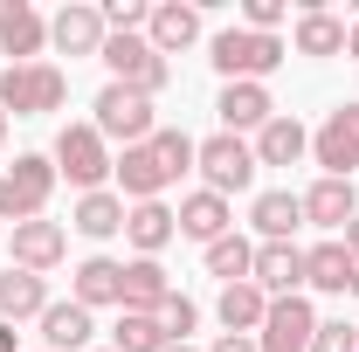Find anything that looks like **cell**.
Here are the masks:
<instances>
[{
  "mask_svg": "<svg viewBox=\"0 0 359 352\" xmlns=\"http://www.w3.org/2000/svg\"><path fill=\"white\" fill-rule=\"evenodd\" d=\"M69 104V76L55 69V62H7L0 69V111H14V118H48V111H62Z\"/></svg>",
  "mask_w": 359,
  "mask_h": 352,
  "instance_id": "6da1fadb",
  "label": "cell"
},
{
  "mask_svg": "<svg viewBox=\"0 0 359 352\" xmlns=\"http://www.w3.org/2000/svg\"><path fill=\"white\" fill-rule=\"evenodd\" d=\"M194 173H201V187L208 194H249L256 187V145L249 138H235V132H215V138H201L194 145Z\"/></svg>",
  "mask_w": 359,
  "mask_h": 352,
  "instance_id": "7a4b0ae2",
  "label": "cell"
},
{
  "mask_svg": "<svg viewBox=\"0 0 359 352\" xmlns=\"http://www.w3.org/2000/svg\"><path fill=\"white\" fill-rule=\"evenodd\" d=\"M55 159L48 152H21L7 173H0V221H42V208H48V194H55Z\"/></svg>",
  "mask_w": 359,
  "mask_h": 352,
  "instance_id": "3957f363",
  "label": "cell"
},
{
  "mask_svg": "<svg viewBox=\"0 0 359 352\" xmlns=\"http://www.w3.org/2000/svg\"><path fill=\"white\" fill-rule=\"evenodd\" d=\"M283 55H290V48L276 42V35H249V28H222V35L208 42V62L222 69V83H263Z\"/></svg>",
  "mask_w": 359,
  "mask_h": 352,
  "instance_id": "277c9868",
  "label": "cell"
},
{
  "mask_svg": "<svg viewBox=\"0 0 359 352\" xmlns=\"http://www.w3.org/2000/svg\"><path fill=\"white\" fill-rule=\"evenodd\" d=\"M48 159H55V173L69 180L76 194H97V187L111 180V166H118L97 125H62V132H55V152H48Z\"/></svg>",
  "mask_w": 359,
  "mask_h": 352,
  "instance_id": "5b68a950",
  "label": "cell"
},
{
  "mask_svg": "<svg viewBox=\"0 0 359 352\" xmlns=\"http://www.w3.org/2000/svg\"><path fill=\"white\" fill-rule=\"evenodd\" d=\"M90 125L104 132V145L118 138V145H145V138L159 132V111H152V97H138V90H125V83H104L97 97H90Z\"/></svg>",
  "mask_w": 359,
  "mask_h": 352,
  "instance_id": "8992f818",
  "label": "cell"
},
{
  "mask_svg": "<svg viewBox=\"0 0 359 352\" xmlns=\"http://www.w3.org/2000/svg\"><path fill=\"white\" fill-rule=\"evenodd\" d=\"M104 69H111V83L138 90V97H159V90L173 83V62L145 42V35H111L104 42Z\"/></svg>",
  "mask_w": 359,
  "mask_h": 352,
  "instance_id": "52a82bcc",
  "label": "cell"
},
{
  "mask_svg": "<svg viewBox=\"0 0 359 352\" xmlns=\"http://www.w3.org/2000/svg\"><path fill=\"white\" fill-rule=\"evenodd\" d=\"M111 173H118L125 208H138V201H159V194L180 180V166L159 152V138H145V145H125V152H118V166H111Z\"/></svg>",
  "mask_w": 359,
  "mask_h": 352,
  "instance_id": "ba28073f",
  "label": "cell"
},
{
  "mask_svg": "<svg viewBox=\"0 0 359 352\" xmlns=\"http://www.w3.org/2000/svg\"><path fill=\"white\" fill-rule=\"evenodd\" d=\"M311 159L325 166V180H353L359 173V104L325 111V125L311 132Z\"/></svg>",
  "mask_w": 359,
  "mask_h": 352,
  "instance_id": "9c48e42d",
  "label": "cell"
},
{
  "mask_svg": "<svg viewBox=\"0 0 359 352\" xmlns=\"http://www.w3.org/2000/svg\"><path fill=\"white\" fill-rule=\"evenodd\" d=\"M318 339V311L311 297L297 290V297H269V318H263V332H256V352H311Z\"/></svg>",
  "mask_w": 359,
  "mask_h": 352,
  "instance_id": "30bf717a",
  "label": "cell"
},
{
  "mask_svg": "<svg viewBox=\"0 0 359 352\" xmlns=\"http://www.w3.org/2000/svg\"><path fill=\"white\" fill-rule=\"evenodd\" d=\"M7 256H14V269H35V276H48V269L69 256V228L62 221H21L14 228V242H7Z\"/></svg>",
  "mask_w": 359,
  "mask_h": 352,
  "instance_id": "8fae6325",
  "label": "cell"
},
{
  "mask_svg": "<svg viewBox=\"0 0 359 352\" xmlns=\"http://www.w3.org/2000/svg\"><path fill=\"white\" fill-rule=\"evenodd\" d=\"M104 42H111V28H104V7H90V0H69L48 21V48H62V55H104Z\"/></svg>",
  "mask_w": 359,
  "mask_h": 352,
  "instance_id": "7c38bea8",
  "label": "cell"
},
{
  "mask_svg": "<svg viewBox=\"0 0 359 352\" xmlns=\"http://www.w3.org/2000/svg\"><path fill=\"white\" fill-rule=\"evenodd\" d=\"M249 283H256L263 297H297V290H304V249H297V242H256Z\"/></svg>",
  "mask_w": 359,
  "mask_h": 352,
  "instance_id": "4fadbf2b",
  "label": "cell"
},
{
  "mask_svg": "<svg viewBox=\"0 0 359 352\" xmlns=\"http://www.w3.org/2000/svg\"><path fill=\"white\" fill-rule=\"evenodd\" d=\"M173 221H180V235H187V242H201V249H208V242H222V235H235V208H228L222 194H208V187H194V194L173 208Z\"/></svg>",
  "mask_w": 359,
  "mask_h": 352,
  "instance_id": "5bb4252c",
  "label": "cell"
},
{
  "mask_svg": "<svg viewBox=\"0 0 359 352\" xmlns=\"http://www.w3.org/2000/svg\"><path fill=\"white\" fill-rule=\"evenodd\" d=\"M42 48H48V21L28 0H0V55H14V69H21V62H35Z\"/></svg>",
  "mask_w": 359,
  "mask_h": 352,
  "instance_id": "9a60e30c",
  "label": "cell"
},
{
  "mask_svg": "<svg viewBox=\"0 0 359 352\" xmlns=\"http://www.w3.org/2000/svg\"><path fill=\"white\" fill-rule=\"evenodd\" d=\"M145 42L159 48V55L194 48V42H201V7H187V0H159V7L145 14Z\"/></svg>",
  "mask_w": 359,
  "mask_h": 352,
  "instance_id": "2e32d148",
  "label": "cell"
},
{
  "mask_svg": "<svg viewBox=\"0 0 359 352\" xmlns=\"http://www.w3.org/2000/svg\"><path fill=\"white\" fill-rule=\"evenodd\" d=\"M297 201H304V221H311V228H325V235H339V228L359 215L353 180H311V187H304Z\"/></svg>",
  "mask_w": 359,
  "mask_h": 352,
  "instance_id": "e0dca14e",
  "label": "cell"
},
{
  "mask_svg": "<svg viewBox=\"0 0 359 352\" xmlns=\"http://www.w3.org/2000/svg\"><path fill=\"white\" fill-rule=\"evenodd\" d=\"M353 276H359V263L346 256L339 235L318 242V249H304V283H311V290H325V297H353Z\"/></svg>",
  "mask_w": 359,
  "mask_h": 352,
  "instance_id": "ac0fdd59",
  "label": "cell"
},
{
  "mask_svg": "<svg viewBox=\"0 0 359 352\" xmlns=\"http://www.w3.org/2000/svg\"><path fill=\"white\" fill-rule=\"evenodd\" d=\"M69 297L83 311L97 304H125V263H111V256H90V263L69 269Z\"/></svg>",
  "mask_w": 359,
  "mask_h": 352,
  "instance_id": "d6986e66",
  "label": "cell"
},
{
  "mask_svg": "<svg viewBox=\"0 0 359 352\" xmlns=\"http://www.w3.org/2000/svg\"><path fill=\"white\" fill-rule=\"evenodd\" d=\"M215 111H222V132H263L269 118H276V104H269V90L263 83H222V104H215Z\"/></svg>",
  "mask_w": 359,
  "mask_h": 352,
  "instance_id": "ffe728a7",
  "label": "cell"
},
{
  "mask_svg": "<svg viewBox=\"0 0 359 352\" xmlns=\"http://www.w3.org/2000/svg\"><path fill=\"white\" fill-rule=\"evenodd\" d=\"M48 311V276L35 269H0V325H21V318H42Z\"/></svg>",
  "mask_w": 359,
  "mask_h": 352,
  "instance_id": "44dd1931",
  "label": "cell"
},
{
  "mask_svg": "<svg viewBox=\"0 0 359 352\" xmlns=\"http://www.w3.org/2000/svg\"><path fill=\"white\" fill-rule=\"evenodd\" d=\"M249 221H256V235H263V242H290V235L304 228V201H297L290 187H269V194L249 201Z\"/></svg>",
  "mask_w": 359,
  "mask_h": 352,
  "instance_id": "7402d4cb",
  "label": "cell"
},
{
  "mask_svg": "<svg viewBox=\"0 0 359 352\" xmlns=\"http://www.w3.org/2000/svg\"><path fill=\"white\" fill-rule=\"evenodd\" d=\"M35 325H42V346L48 352H90V332H97V318H90L76 297H69V304H48Z\"/></svg>",
  "mask_w": 359,
  "mask_h": 352,
  "instance_id": "603a6c76",
  "label": "cell"
},
{
  "mask_svg": "<svg viewBox=\"0 0 359 352\" xmlns=\"http://www.w3.org/2000/svg\"><path fill=\"white\" fill-rule=\"evenodd\" d=\"M173 235H180V221H173L166 201H138V208H125V242H132L138 256H159Z\"/></svg>",
  "mask_w": 359,
  "mask_h": 352,
  "instance_id": "cb8c5ba5",
  "label": "cell"
},
{
  "mask_svg": "<svg viewBox=\"0 0 359 352\" xmlns=\"http://www.w3.org/2000/svg\"><path fill=\"white\" fill-rule=\"evenodd\" d=\"M166 297H173V276L159 269V256H132V263H125V304L118 311H152V318H159Z\"/></svg>",
  "mask_w": 359,
  "mask_h": 352,
  "instance_id": "d4e9b609",
  "label": "cell"
},
{
  "mask_svg": "<svg viewBox=\"0 0 359 352\" xmlns=\"http://www.w3.org/2000/svg\"><path fill=\"white\" fill-rule=\"evenodd\" d=\"M304 152H311V132H304L297 118H283V111L256 132V166H297Z\"/></svg>",
  "mask_w": 359,
  "mask_h": 352,
  "instance_id": "484cf974",
  "label": "cell"
},
{
  "mask_svg": "<svg viewBox=\"0 0 359 352\" xmlns=\"http://www.w3.org/2000/svg\"><path fill=\"white\" fill-rule=\"evenodd\" d=\"M69 228H76V235H90V242L125 235V194H111V187L83 194V201H76V215H69Z\"/></svg>",
  "mask_w": 359,
  "mask_h": 352,
  "instance_id": "4316f807",
  "label": "cell"
},
{
  "mask_svg": "<svg viewBox=\"0 0 359 352\" xmlns=\"http://www.w3.org/2000/svg\"><path fill=\"white\" fill-rule=\"evenodd\" d=\"M290 48L297 55H346V21L325 14V7H304L297 28H290Z\"/></svg>",
  "mask_w": 359,
  "mask_h": 352,
  "instance_id": "83f0119b",
  "label": "cell"
},
{
  "mask_svg": "<svg viewBox=\"0 0 359 352\" xmlns=\"http://www.w3.org/2000/svg\"><path fill=\"white\" fill-rule=\"evenodd\" d=\"M215 318H222V332H263V318H269V297L256 290V283H228L222 290V304H215Z\"/></svg>",
  "mask_w": 359,
  "mask_h": 352,
  "instance_id": "f1b7e54d",
  "label": "cell"
},
{
  "mask_svg": "<svg viewBox=\"0 0 359 352\" xmlns=\"http://www.w3.org/2000/svg\"><path fill=\"white\" fill-rule=\"evenodd\" d=\"M249 269H256V242H249V235L208 242V276H222V290L228 283H249Z\"/></svg>",
  "mask_w": 359,
  "mask_h": 352,
  "instance_id": "f546056e",
  "label": "cell"
},
{
  "mask_svg": "<svg viewBox=\"0 0 359 352\" xmlns=\"http://www.w3.org/2000/svg\"><path fill=\"white\" fill-rule=\"evenodd\" d=\"M173 339L159 332V318L152 311H125L118 318V332H111V352H166Z\"/></svg>",
  "mask_w": 359,
  "mask_h": 352,
  "instance_id": "4dcf8cb0",
  "label": "cell"
},
{
  "mask_svg": "<svg viewBox=\"0 0 359 352\" xmlns=\"http://www.w3.org/2000/svg\"><path fill=\"white\" fill-rule=\"evenodd\" d=\"M194 325H201V311H194V297H166V304H159V332H166V339H173V346H187V332H194Z\"/></svg>",
  "mask_w": 359,
  "mask_h": 352,
  "instance_id": "1f68e13d",
  "label": "cell"
},
{
  "mask_svg": "<svg viewBox=\"0 0 359 352\" xmlns=\"http://www.w3.org/2000/svg\"><path fill=\"white\" fill-rule=\"evenodd\" d=\"M311 352H359V325H346V318H318Z\"/></svg>",
  "mask_w": 359,
  "mask_h": 352,
  "instance_id": "d6a6232c",
  "label": "cell"
},
{
  "mask_svg": "<svg viewBox=\"0 0 359 352\" xmlns=\"http://www.w3.org/2000/svg\"><path fill=\"white\" fill-rule=\"evenodd\" d=\"M283 14H290L283 0H242V28H249V35H276Z\"/></svg>",
  "mask_w": 359,
  "mask_h": 352,
  "instance_id": "836d02e7",
  "label": "cell"
},
{
  "mask_svg": "<svg viewBox=\"0 0 359 352\" xmlns=\"http://www.w3.org/2000/svg\"><path fill=\"white\" fill-rule=\"evenodd\" d=\"M208 352H256V339H249V332H222Z\"/></svg>",
  "mask_w": 359,
  "mask_h": 352,
  "instance_id": "e575fe53",
  "label": "cell"
},
{
  "mask_svg": "<svg viewBox=\"0 0 359 352\" xmlns=\"http://www.w3.org/2000/svg\"><path fill=\"white\" fill-rule=\"evenodd\" d=\"M339 242H346V256H353V263H359V215L346 221V228H339Z\"/></svg>",
  "mask_w": 359,
  "mask_h": 352,
  "instance_id": "d590c367",
  "label": "cell"
},
{
  "mask_svg": "<svg viewBox=\"0 0 359 352\" xmlns=\"http://www.w3.org/2000/svg\"><path fill=\"white\" fill-rule=\"evenodd\" d=\"M346 55H353V62H359V21H353V28H346Z\"/></svg>",
  "mask_w": 359,
  "mask_h": 352,
  "instance_id": "8d00e7d4",
  "label": "cell"
},
{
  "mask_svg": "<svg viewBox=\"0 0 359 352\" xmlns=\"http://www.w3.org/2000/svg\"><path fill=\"white\" fill-rule=\"evenodd\" d=\"M0 352H14V325H0Z\"/></svg>",
  "mask_w": 359,
  "mask_h": 352,
  "instance_id": "74e56055",
  "label": "cell"
},
{
  "mask_svg": "<svg viewBox=\"0 0 359 352\" xmlns=\"http://www.w3.org/2000/svg\"><path fill=\"white\" fill-rule=\"evenodd\" d=\"M0 145H7V111H0Z\"/></svg>",
  "mask_w": 359,
  "mask_h": 352,
  "instance_id": "f35d334b",
  "label": "cell"
},
{
  "mask_svg": "<svg viewBox=\"0 0 359 352\" xmlns=\"http://www.w3.org/2000/svg\"><path fill=\"white\" fill-rule=\"evenodd\" d=\"M166 352H194V346H166Z\"/></svg>",
  "mask_w": 359,
  "mask_h": 352,
  "instance_id": "ab89813d",
  "label": "cell"
},
{
  "mask_svg": "<svg viewBox=\"0 0 359 352\" xmlns=\"http://www.w3.org/2000/svg\"><path fill=\"white\" fill-rule=\"evenodd\" d=\"M353 297H359V276H353Z\"/></svg>",
  "mask_w": 359,
  "mask_h": 352,
  "instance_id": "60d3db41",
  "label": "cell"
},
{
  "mask_svg": "<svg viewBox=\"0 0 359 352\" xmlns=\"http://www.w3.org/2000/svg\"><path fill=\"white\" fill-rule=\"evenodd\" d=\"M42 352H48V346H42Z\"/></svg>",
  "mask_w": 359,
  "mask_h": 352,
  "instance_id": "b9f144b4",
  "label": "cell"
}]
</instances>
